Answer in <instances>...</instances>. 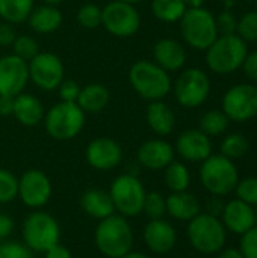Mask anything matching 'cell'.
I'll return each instance as SVG.
<instances>
[{"label": "cell", "instance_id": "obj_1", "mask_svg": "<svg viewBox=\"0 0 257 258\" xmlns=\"http://www.w3.org/2000/svg\"><path fill=\"white\" fill-rule=\"evenodd\" d=\"M94 243L106 258H120L133 249L135 236L127 218L114 213L98 221L94 230Z\"/></svg>", "mask_w": 257, "mask_h": 258}, {"label": "cell", "instance_id": "obj_2", "mask_svg": "<svg viewBox=\"0 0 257 258\" xmlns=\"http://www.w3.org/2000/svg\"><path fill=\"white\" fill-rule=\"evenodd\" d=\"M129 82L133 91L142 98L150 101L164 100L173 89L170 73L162 70L153 60H136L129 70Z\"/></svg>", "mask_w": 257, "mask_h": 258}, {"label": "cell", "instance_id": "obj_3", "mask_svg": "<svg viewBox=\"0 0 257 258\" xmlns=\"http://www.w3.org/2000/svg\"><path fill=\"white\" fill-rule=\"evenodd\" d=\"M247 54L248 44L239 35H218L206 50V65L218 76L233 74L242 68Z\"/></svg>", "mask_w": 257, "mask_h": 258}, {"label": "cell", "instance_id": "obj_4", "mask_svg": "<svg viewBox=\"0 0 257 258\" xmlns=\"http://www.w3.org/2000/svg\"><path fill=\"white\" fill-rule=\"evenodd\" d=\"M200 181L214 197H227L235 192L239 181V169L235 160L223 154H211L200 166Z\"/></svg>", "mask_w": 257, "mask_h": 258}, {"label": "cell", "instance_id": "obj_5", "mask_svg": "<svg viewBox=\"0 0 257 258\" xmlns=\"http://www.w3.org/2000/svg\"><path fill=\"white\" fill-rule=\"evenodd\" d=\"M179 27L185 44L198 51H206L220 35L215 15L204 6L186 9Z\"/></svg>", "mask_w": 257, "mask_h": 258}, {"label": "cell", "instance_id": "obj_6", "mask_svg": "<svg viewBox=\"0 0 257 258\" xmlns=\"http://www.w3.org/2000/svg\"><path fill=\"white\" fill-rule=\"evenodd\" d=\"M61 225L50 213L44 210L30 212L21 225L23 243L32 251L44 254L47 249L61 242Z\"/></svg>", "mask_w": 257, "mask_h": 258}, {"label": "cell", "instance_id": "obj_7", "mask_svg": "<svg viewBox=\"0 0 257 258\" xmlns=\"http://www.w3.org/2000/svg\"><path fill=\"white\" fill-rule=\"evenodd\" d=\"M186 236L191 246L204 255L218 254L227 242V230L221 219L206 212L198 213L188 222Z\"/></svg>", "mask_w": 257, "mask_h": 258}, {"label": "cell", "instance_id": "obj_8", "mask_svg": "<svg viewBox=\"0 0 257 258\" xmlns=\"http://www.w3.org/2000/svg\"><path fill=\"white\" fill-rule=\"evenodd\" d=\"M86 122V113L77 103L59 101L45 110L42 124L47 135L55 141H71L80 135Z\"/></svg>", "mask_w": 257, "mask_h": 258}, {"label": "cell", "instance_id": "obj_9", "mask_svg": "<svg viewBox=\"0 0 257 258\" xmlns=\"http://www.w3.org/2000/svg\"><path fill=\"white\" fill-rule=\"evenodd\" d=\"M108 192L114 203L115 213L124 218H135L142 213L147 190L136 174L124 172L115 177Z\"/></svg>", "mask_w": 257, "mask_h": 258}, {"label": "cell", "instance_id": "obj_10", "mask_svg": "<svg viewBox=\"0 0 257 258\" xmlns=\"http://www.w3.org/2000/svg\"><path fill=\"white\" fill-rule=\"evenodd\" d=\"M173 92L182 107L197 109L209 98L211 79L201 68H186L173 83Z\"/></svg>", "mask_w": 257, "mask_h": 258}, {"label": "cell", "instance_id": "obj_11", "mask_svg": "<svg viewBox=\"0 0 257 258\" xmlns=\"http://www.w3.org/2000/svg\"><path fill=\"white\" fill-rule=\"evenodd\" d=\"M101 26L112 36L130 38L141 27V15L135 5L112 0L101 8Z\"/></svg>", "mask_w": 257, "mask_h": 258}, {"label": "cell", "instance_id": "obj_12", "mask_svg": "<svg viewBox=\"0 0 257 258\" xmlns=\"http://www.w3.org/2000/svg\"><path fill=\"white\" fill-rule=\"evenodd\" d=\"M221 110L230 121L247 122L257 116V85L239 83L226 91L221 100Z\"/></svg>", "mask_w": 257, "mask_h": 258}, {"label": "cell", "instance_id": "obj_13", "mask_svg": "<svg viewBox=\"0 0 257 258\" xmlns=\"http://www.w3.org/2000/svg\"><path fill=\"white\" fill-rule=\"evenodd\" d=\"M27 68L29 82L45 92L56 91L65 76V68L61 57L50 51H39L32 60L27 62Z\"/></svg>", "mask_w": 257, "mask_h": 258}, {"label": "cell", "instance_id": "obj_14", "mask_svg": "<svg viewBox=\"0 0 257 258\" xmlns=\"http://www.w3.org/2000/svg\"><path fill=\"white\" fill-rule=\"evenodd\" d=\"M52 181L41 169H27L18 178L17 198L30 210H39L52 198Z\"/></svg>", "mask_w": 257, "mask_h": 258}, {"label": "cell", "instance_id": "obj_15", "mask_svg": "<svg viewBox=\"0 0 257 258\" xmlns=\"http://www.w3.org/2000/svg\"><path fill=\"white\" fill-rule=\"evenodd\" d=\"M86 163L97 171H111L123 162V148L112 138H95L85 150Z\"/></svg>", "mask_w": 257, "mask_h": 258}, {"label": "cell", "instance_id": "obj_16", "mask_svg": "<svg viewBox=\"0 0 257 258\" xmlns=\"http://www.w3.org/2000/svg\"><path fill=\"white\" fill-rule=\"evenodd\" d=\"M29 83L27 62L15 54L0 56V95L17 97Z\"/></svg>", "mask_w": 257, "mask_h": 258}, {"label": "cell", "instance_id": "obj_17", "mask_svg": "<svg viewBox=\"0 0 257 258\" xmlns=\"http://www.w3.org/2000/svg\"><path fill=\"white\" fill-rule=\"evenodd\" d=\"M212 141L200 128H189L179 135L176 139L174 151L185 160L191 163H201L212 153Z\"/></svg>", "mask_w": 257, "mask_h": 258}, {"label": "cell", "instance_id": "obj_18", "mask_svg": "<svg viewBox=\"0 0 257 258\" xmlns=\"http://www.w3.org/2000/svg\"><path fill=\"white\" fill-rule=\"evenodd\" d=\"M142 240L148 251L158 255L171 252L177 243V231L167 219H150L142 230Z\"/></svg>", "mask_w": 257, "mask_h": 258}, {"label": "cell", "instance_id": "obj_19", "mask_svg": "<svg viewBox=\"0 0 257 258\" xmlns=\"http://www.w3.org/2000/svg\"><path fill=\"white\" fill-rule=\"evenodd\" d=\"M174 156H176L174 147L168 141L162 138H153L139 145L136 153V160L139 166L145 169L161 171L165 169L174 160Z\"/></svg>", "mask_w": 257, "mask_h": 258}, {"label": "cell", "instance_id": "obj_20", "mask_svg": "<svg viewBox=\"0 0 257 258\" xmlns=\"http://www.w3.org/2000/svg\"><path fill=\"white\" fill-rule=\"evenodd\" d=\"M224 228L236 236H242L253 227L254 222V207L241 201V200H230L224 204L223 213L220 216Z\"/></svg>", "mask_w": 257, "mask_h": 258}, {"label": "cell", "instance_id": "obj_21", "mask_svg": "<svg viewBox=\"0 0 257 258\" xmlns=\"http://www.w3.org/2000/svg\"><path fill=\"white\" fill-rule=\"evenodd\" d=\"M153 62L167 73L180 71L186 63V48L173 38H162L153 45Z\"/></svg>", "mask_w": 257, "mask_h": 258}, {"label": "cell", "instance_id": "obj_22", "mask_svg": "<svg viewBox=\"0 0 257 258\" xmlns=\"http://www.w3.org/2000/svg\"><path fill=\"white\" fill-rule=\"evenodd\" d=\"M45 115L44 104L41 100L32 94L21 92L14 98L12 116L24 127H35L42 122Z\"/></svg>", "mask_w": 257, "mask_h": 258}, {"label": "cell", "instance_id": "obj_23", "mask_svg": "<svg viewBox=\"0 0 257 258\" xmlns=\"http://www.w3.org/2000/svg\"><path fill=\"white\" fill-rule=\"evenodd\" d=\"M198 213H201L200 200L185 190V192H171L167 197V215L179 222H189Z\"/></svg>", "mask_w": 257, "mask_h": 258}, {"label": "cell", "instance_id": "obj_24", "mask_svg": "<svg viewBox=\"0 0 257 258\" xmlns=\"http://www.w3.org/2000/svg\"><path fill=\"white\" fill-rule=\"evenodd\" d=\"M145 121L150 130L159 138L171 135L176 127V115L173 109L167 103H164V100L148 103L145 110Z\"/></svg>", "mask_w": 257, "mask_h": 258}, {"label": "cell", "instance_id": "obj_25", "mask_svg": "<svg viewBox=\"0 0 257 258\" xmlns=\"http://www.w3.org/2000/svg\"><path fill=\"white\" fill-rule=\"evenodd\" d=\"M80 207L89 218L95 221H101L115 213L109 192L98 187H91L80 195Z\"/></svg>", "mask_w": 257, "mask_h": 258}, {"label": "cell", "instance_id": "obj_26", "mask_svg": "<svg viewBox=\"0 0 257 258\" xmlns=\"http://www.w3.org/2000/svg\"><path fill=\"white\" fill-rule=\"evenodd\" d=\"M64 21L62 12L58 9V6H52V5H41L33 8V11L30 12L29 18H27V24L29 27L39 35H50L53 32H56L61 24Z\"/></svg>", "mask_w": 257, "mask_h": 258}, {"label": "cell", "instance_id": "obj_27", "mask_svg": "<svg viewBox=\"0 0 257 258\" xmlns=\"http://www.w3.org/2000/svg\"><path fill=\"white\" fill-rule=\"evenodd\" d=\"M109 101H111V92L105 85L89 83L82 86L76 103L85 113H98L103 109H106Z\"/></svg>", "mask_w": 257, "mask_h": 258}, {"label": "cell", "instance_id": "obj_28", "mask_svg": "<svg viewBox=\"0 0 257 258\" xmlns=\"http://www.w3.org/2000/svg\"><path fill=\"white\" fill-rule=\"evenodd\" d=\"M35 8V0H0V20L9 24L26 23Z\"/></svg>", "mask_w": 257, "mask_h": 258}, {"label": "cell", "instance_id": "obj_29", "mask_svg": "<svg viewBox=\"0 0 257 258\" xmlns=\"http://www.w3.org/2000/svg\"><path fill=\"white\" fill-rule=\"evenodd\" d=\"M164 183L170 192H185L191 184V172L182 162L173 160L164 169Z\"/></svg>", "mask_w": 257, "mask_h": 258}, {"label": "cell", "instance_id": "obj_30", "mask_svg": "<svg viewBox=\"0 0 257 258\" xmlns=\"http://www.w3.org/2000/svg\"><path fill=\"white\" fill-rule=\"evenodd\" d=\"M186 9L183 0H151V14L162 23H179Z\"/></svg>", "mask_w": 257, "mask_h": 258}, {"label": "cell", "instance_id": "obj_31", "mask_svg": "<svg viewBox=\"0 0 257 258\" xmlns=\"http://www.w3.org/2000/svg\"><path fill=\"white\" fill-rule=\"evenodd\" d=\"M230 119L221 109H212L201 115L200 118V130L209 138L221 136L229 128Z\"/></svg>", "mask_w": 257, "mask_h": 258}, {"label": "cell", "instance_id": "obj_32", "mask_svg": "<svg viewBox=\"0 0 257 258\" xmlns=\"http://www.w3.org/2000/svg\"><path fill=\"white\" fill-rule=\"evenodd\" d=\"M250 150V141L245 135L242 133H230L227 135L223 141H221V145H220V154L232 159V160H236V159H241L244 157Z\"/></svg>", "mask_w": 257, "mask_h": 258}, {"label": "cell", "instance_id": "obj_33", "mask_svg": "<svg viewBox=\"0 0 257 258\" xmlns=\"http://www.w3.org/2000/svg\"><path fill=\"white\" fill-rule=\"evenodd\" d=\"M11 47H12V54H15L24 62L32 60L39 53V44L30 35H17Z\"/></svg>", "mask_w": 257, "mask_h": 258}, {"label": "cell", "instance_id": "obj_34", "mask_svg": "<svg viewBox=\"0 0 257 258\" xmlns=\"http://www.w3.org/2000/svg\"><path fill=\"white\" fill-rule=\"evenodd\" d=\"M142 213L150 219H161L167 215V197L159 192H147Z\"/></svg>", "mask_w": 257, "mask_h": 258}, {"label": "cell", "instance_id": "obj_35", "mask_svg": "<svg viewBox=\"0 0 257 258\" xmlns=\"http://www.w3.org/2000/svg\"><path fill=\"white\" fill-rule=\"evenodd\" d=\"M18 178L8 169L0 168V204H9L17 200Z\"/></svg>", "mask_w": 257, "mask_h": 258}, {"label": "cell", "instance_id": "obj_36", "mask_svg": "<svg viewBox=\"0 0 257 258\" xmlns=\"http://www.w3.org/2000/svg\"><path fill=\"white\" fill-rule=\"evenodd\" d=\"M77 23L83 29H97L101 26V8L95 3H83L77 11Z\"/></svg>", "mask_w": 257, "mask_h": 258}, {"label": "cell", "instance_id": "obj_37", "mask_svg": "<svg viewBox=\"0 0 257 258\" xmlns=\"http://www.w3.org/2000/svg\"><path fill=\"white\" fill-rule=\"evenodd\" d=\"M236 35H239L247 44L257 42V9L245 12L238 20Z\"/></svg>", "mask_w": 257, "mask_h": 258}, {"label": "cell", "instance_id": "obj_38", "mask_svg": "<svg viewBox=\"0 0 257 258\" xmlns=\"http://www.w3.org/2000/svg\"><path fill=\"white\" fill-rule=\"evenodd\" d=\"M236 198L256 207L257 206V177H245L239 178L236 189Z\"/></svg>", "mask_w": 257, "mask_h": 258}, {"label": "cell", "instance_id": "obj_39", "mask_svg": "<svg viewBox=\"0 0 257 258\" xmlns=\"http://www.w3.org/2000/svg\"><path fill=\"white\" fill-rule=\"evenodd\" d=\"M0 258H33V252L18 240H2Z\"/></svg>", "mask_w": 257, "mask_h": 258}, {"label": "cell", "instance_id": "obj_40", "mask_svg": "<svg viewBox=\"0 0 257 258\" xmlns=\"http://www.w3.org/2000/svg\"><path fill=\"white\" fill-rule=\"evenodd\" d=\"M239 251L245 258H257V227L241 236Z\"/></svg>", "mask_w": 257, "mask_h": 258}, {"label": "cell", "instance_id": "obj_41", "mask_svg": "<svg viewBox=\"0 0 257 258\" xmlns=\"http://www.w3.org/2000/svg\"><path fill=\"white\" fill-rule=\"evenodd\" d=\"M80 89L82 86L74 82V80H62V83L58 86V94H59V98L61 101H65V103H76L77 98H79V94H80Z\"/></svg>", "mask_w": 257, "mask_h": 258}, {"label": "cell", "instance_id": "obj_42", "mask_svg": "<svg viewBox=\"0 0 257 258\" xmlns=\"http://www.w3.org/2000/svg\"><path fill=\"white\" fill-rule=\"evenodd\" d=\"M217 18V27L220 35H230L236 33V26H238V18L232 12H223Z\"/></svg>", "mask_w": 257, "mask_h": 258}, {"label": "cell", "instance_id": "obj_43", "mask_svg": "<svg viewBox=\"0 0 257 258\" xmlns=\"http://www.w3.org/2000/svg\"><path fill=\"white\" fill-rule=\"evenodd\" d=\"M242 71L250 79L251 83L257 85V50L248 51V54L242 63Z\"/></svg>", "mask_w": 257, "mask_h": 258}, {"label": "cell", "instance_id": "obj_44", "mask_svg": "<svg viewBox=\"0 0 257 258\" xmlns=\"http://www.w3.org/2000/svg\"><path fill=\"white\" fill-rule=\"evenodd\" d=\"M15 38H17V32L14 24L0 21V47H11Z\"/></svg>", "mask_w": 257, "mask_h": 258}, {"label": "cell", "instance_id": "obj_45", "mask_svg": "<svg viewBox=\"0 0 257 258\" xmlns=\"http://www.w3.org/2000/svg\"><path fill=\"white\" fill-rule=\"evenodd\" d=\"M14 228H15L14 218L9 216L8 213H0V242L8 240L14 233Z\"/></svg>", "mask_w": 257, "mask_h": 258}, {"label": "cell", "instance_id": "obj_46", "mask_svg": "<svg viewBox=\"0 0 257 258\" xmlns=\"http://www.w3.org/2000/svg\"><path fill=\"white\" fill-rule=\"evenodd\" d=\"M44 258H73V252L70 251L68 246L59 242L44 252Z\"/></svg>", "mask_w": 257, "mask_h": 258}, {"label": "cell", "instance_id": "obj_47", "mask_svg": "<svg viewBox=\"0 0 257 258\" xmlns=\"http://www.w3.org/2000/svg\"><path fill=\"white\" fill-rule=\"evenodd\" d=\"M224 204H226V203L223 201V198H221V197H214V195H212V198H209V200H208V203H206V213H209V215H214V216L220 218V216H221V213H223Z\"/></svg>", "mask_w": 257, "mask_h": 258}, {"label": "cell", "instance_id": "obj_48", "mask_svg": "<svg viewBox=\"0 0 257 258\" xmlns=\"http://www.w3.org/2000/svg\"><path fill=\"white\" fill-rule=\"evenodd\" d=\"M14 98L8 95H0V115L2 116H11L14 110Z\"/></svg>", "mask_w": 257, "mask_h": 258}, {"label": "cell", "instance_id": "obj_49", "mask_svg": "<svg viewBox=\"0 0 257 258\" xmlns=\"http://www.w3.org/2000/svg\"><path fill=\"white\" fill-rule=\"evenodd\" d=\"M218 258H245L242 255V252L239 251V248H223L218 252Z\"/></svg>", "mask_w": 257, "mask_h": 258}, {"label": "cell", "instance_id": "obj_50", "mask_svg": "<svg viewBox=\"0 0 257 258\" xmlns=\"http://www.w3.org/2000/svg\"><path fill=\"white\" fill-rule=\"evenodd\" d=\"M120 258H151L150 255H147L145 252H141V251H130V252H127L126 255H123V257Z\"/></svg>", "mask_w": 257, "mask_h": 258}, {"label": "cell", "instance_id": "obj_51", "mask_svg": "<svg viewBox=\"0 0 257 258\" xmlns=\"http://www.w3.org/2000/svg\"><path fill=\"white\" fill-rule=\"evenodd\" d=\"M206 0H183V3L186 5V8H201L204 5Z\"/></svg>", "mask_w": 257, "mask_h": 258}, {"label": "cell", "instance_id": "obj_52", "mask_svg": "<svg viewBox=\"0 0 257 258\" xmlns=\"http://www.w3.org/2000/svg\"><path fill=\"white\" fill-rule=\"evenodd\" d=\"M45 5H52V6H58V5H61V3H64L65 0H42Z\"/></svg>", "mask_w": 257, "mask_h": 258}, {"label": "cell", "instance_id": "obj_53", "mask_svg": "<svg viewBox=\"0 0 257 258\" xmlns=\"http://www.w3.org/2000/svg\"><path fill=\"white\" fill-rule=\"evenodd\" d=\"M120 2H124V3H130V5H138L144 0H120Z\"/></svg>", "mask_w": 257, "mask_h": 258}, {"label": "cell", "instance_id": "obj_54", "mask_svg": "<svg viewBox=\"0 0 257 258\" xmlns=\"http://www.w3.org/2000/svg\"><path fill=\"white\" fill-rule=\"evenodd\" d=\"M254 222H256V227H257V206L254 207Z\"/></svg>", "mask_w": 257, "mask_h": 258}, {"label": "cell", "instance_id": "obj_55", "mask_svg": "<svg viewBox=\"0 0 257 258\" xmlns=\"http://www.w3.org/2000/svg\"><path fill=\"white\" fill-rule=\"evenodd\" d=\"M254 2H256V9H257V0H254Z\"/></svg>", "mask_w": 257, "mask_h": 258}, {"label": "cell", "instance_id": "obj_56", "mask_svg": "<svg viewBox=\"0 0 257 258\" xmlns=\"http://www.w3.org/2000/svg\"><path fill=\"white\" fill-rule=\"evenodd\" d=\"M0 21H2V20H0Z\"/></svg>", "mask_w": 257, "mask_h": 258}]
</instances>
